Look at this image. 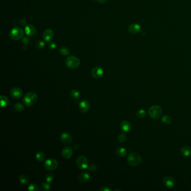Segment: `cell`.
<instances>
[{
  "label": "cell",
  "instance_id": "cell-29",
  "mask_svg": "<svg viewBox=\"0 0 191 191\" xmlns=\"http://www.w3.org/2000/svg\"><path fill=\"white\" fill-rule=\"evenodd\" d=\"M35 158L38 162H41L44 161V160L45 159V155L42 152H39L36 154Z\"/></svg>",
  "mask_w": 191,
  "mask_h": 191
},
{
  "label": "cell",
  "instance_id": "cell-7",
  "mask_svg": "<svg viewBox=\"0 0 191 191\" xmlns=\"http://www.w3.org/2000/svg\"><path fill=\"white\" fill-rule=\"evenodd\" d=\"M76 164L77 166L81 169H86L89 167L88 160L87 158L83 156H80L77 158Z\"/></svg>",
  "mask_w": 191,
  "mask_h": 191
},
{
  "label": "cell",
  "instance_id": "cell-21",
  "mask_svg": "<svg viewBox=\"0 0 191 191\" xmlns=\"http://www.w3.org/2000/svg\"><path fill=\"white\" fill-rule=\"evenodd\" d=\"M0 99H1V108H5L9 104V99L6 96H1Z\"/></svg>",
  "mask_w": 191,
  "mask_h": 191
},
{
  "label": "cell",
  "instance_id": "cell-32",
  "mask_svg": "<svg viewBox=\"0 0 191 191\" xmlns=\"http://www.w3.org/2000/svg\"><path fill=\"white\" fill-rule=\"evenodd\" d=\"M28 190L30 191H38L39 190L38 186L35 184H31L28 187Z\"/></svg>",
  "mask_w": 191,
  "mask_h": 191
},
{
  "label": "cell",
  "instance_id": "cell-1",
  "mask_svg": "<svg viewBox=\"0 0 191 191\" xmlns=\"http://www.w3.org/2000/svg\"><path fill=\"white\" fill-rule=\"evenodd\" d=\"M37 94L33 91H30L27 93L23 97V101L25 106L31 107L37 102Z\"/></svg>",
  "mask_w": 191,
  "mask_h": 191
},
{
  "label": "cell",
  "instance_id": "cell-13",
  "mask_svg": "<svg viewBox=\"0 0 191 191\" xmlns=\"http://www.w3.org/2000/svg\"><path fill=\"white\" fill-rule=\"evenodd\" d=\"M24 30L26 34L29 37L34 36L37 31L35 27L31 24H28L27 25H26Z\"/></svg>",
  "mask_w": 191,
  "mask_h": 191
},
{
  "label": "cell",
  "instance_id": "cell-37",
  "mask_svg": "<svg viewBox=\"0 0 191 191\" xmlns=\"http://www.w3.org/2000/svg\"><path fill=\"white\" fill-rule=\"evenodd\" d=\"M96 1H97L99 3H106V2H107L108 0H96Z\"/></svg>",
  "mask_w": 191,
  "mask_h": 191
},
{
  "label": "cell",
  "instance_id": "cell-3",
  "mask_svg": "<svg viewBox=\"0 0 191 191\" xmlns=\"http://www.w3.org/2000/svg\"><path fill=\"white\" fill-rule=\"evenodd\" d=\"M65 63L68 68L75 69L80 66V61L77 57L74 55H69L66 59Z\"/></svg>",
  "mask_w": 191,
  "mask_h": 191
},
{
  "label": "cell",
  "instance_id": "cell-26",
  "mask_svg": "<svg viewBox=\"0 0 191 191\" xmlns=\"http://www.w3.org/2000/svg\"><path fill=\"white\" fill-rule=\"evenodd\" d=\"M146 115V112L144 109H139L136 112V116L139 118H144Z\"/></svg>",
  "mask_w": 191,
  "mask_h": 191
},
{
  "label": "cell",
  "instance_id": "cell-36",
  "mask_svg": "<svg viewBox=\"0 0 191 191\" xmlns=\"http://www.w3.org/2000/svg\"><path fill=\"white\" fill-rule=\"evenodd\" d=\"M100 191H110V189L108 188V187H106V186H104V187H102V188H100L99 190Z\"/></svg>",
  "mask_w": 191,
  "mask_h": 191
},
{
  "label": "cell",
  "instance_id": "cell-5",
  "mask_svg": "<svg viewBox=\"0 0 191 191\" xmlns=\"http://www.w3.org/2000/svg\"><path fill=\"white\" fill-rule=\"evenodd\" d=\"M142 159L139 154L133 152L129 154L127 158V162L132 166H137L141 163Z\"/></svg>",
  "mask_w": 191,
  "mask_h": 191
},
{
  "label": "cell",
  "instance_id": "cell-34",
  "mask_svg": "<svg viewBox=\"0 0 191 191\" xmlns=\"http://www.w3.org/2000/svg\"><path fill=\"white\" fill-rule=\"evenodd\" d=\"M49 48L51 50V51H54L56 47H57V45H56V44L55 43V42H50L49 43V46H48Z\"/></svg>",
  "mask_w": 191,
  "mask_h": 191
},
{
  "label": "cell",
  "instance_id": "cell-33",
  "mask_svg": "<svg viewBox=\"0 0 191 191\" xmlns=\"http://www.w3.org/2000/svg\"><path fill=\"white\" fill-rule=\"evenodd\" d=\"M118 140L119 142L121 143H123L124 142H125L126 140H127V136L126 134H124V133L120 134L118 136Z\"/></svg>",
  "mask_w": 191,
  "mask_h": 191
},
{
  "label": "cell",
  "instance_id": "cell-11",
  "mask_svg": "<svg viewBox=\"0 0 191 191\" xmlns=\"http://www.w3.org/2000/svg\"><path fill=\"white\" fill-rule=\"evenodd\" d=\"M79 108L82 113H86L90 109V104L88 100L82 99L79 103Z\"/></svg>",
  "mask_w": 191,
  "mask_h": 191
},
{
  "label": "cell",
  "instance_id": "cell-22",
  "mask_svg": "<svg viewBox=\"0 0 191 191\" xmlns=\"http://www.w3.org/2000/svg\"><path fill=\"white\" fill-rule=\"evenodd\" d=\"M59 52L60 53V55H63V56H66V55H67L69 54L70 52H69V50L68 49V48H66V47H61L59 49Z\"/></svg>",
  "mask_w": 191,
  "mask_h": 191
},
{
  "label": "cell",
  "instance_id": "cell-19",
  "mask_svg": "<svg viewBox=\"0 0 191 191\" xmlns=\"http://www.w3.org/2000/svg\"><path fill=\"white\" fill-rule=\"evenodd\" d=\"M116 153L119 157L123 158V157H125L126 155H127V151L125 148H122V147H119L116 149Z\"/></svg>",
  "mask_w": 191,
  "mask_h": 191
},
{
  "label": "cell",
  "instance_id": "cell-27",
  "mask_svg": "<svg viewBox=\"0 0 191 191\" xmlns=\"http://www.w3.org/2000/svg\"><path fill=\"white\" fill-rule=\"evenodd\" d=\"M54 179H55V175H54V174H53L52 173H48L45 177V181L49 183H52L53 182V180H54Z\"/></svg>",
  "mask_w": 191,
  "mask_h": 191
},
{
  "label": "cell",
  "instance_id": "cell-10",
  "mask_svg": "<svg viewBox=\"0 0 191 191\" xmlns=\"http://www.w3.org/2000/svg\"><path fill=\"white\" fill-rule=\"evenodd\" d=\"M91 75L93 77L96 79H99L102 78L104 75V71L100 67H96L93 68L91 71Z\"/></svg>",
  "mask_w": 191,
  "mask_h": 191
},
{
  "label": "cell",
  "instance_id": "cell-14",
  "mask_svg": "<svg viewBox=\"0 0 191 191\" xmlns=\"http://www.w3.org/2000/svg\"><path fill=\"white\" fill-rule=\"evenodd\" d=\"M61 140L62 142L66 145L70 144L72 141L71 136L67 132H63L61 135Z\"/></svg>",
  "mask_w": 191,
  "mask_h": 191
},
{
  "label": "cell",
  "instance_id": "cell-8",
  "mask_svg": "<svg viewBox=\"0 0 191 191\" xmlns=\"http://www.w3.org/2000/svg\"><path fill=\"white\" fill-rule=\"evenodd\" d=\"M163 182L164 186L169 188H172L176 185V179L170 176H166L164 177Z\"/></svg>",
  "mask_w": 191,
  "mask_h": 191
},
{
  "label": "cell",
  "instance_id": "cell-38",
  "mask_svg": "<svg viewBox=\"0 0 191 191\" xmlns=\"http://www.w3.org/2000/svg\"><path fill=\"white\" fill-rule=\"evenodd\" d=\"M114 191H120V190H114Z\"/></svg>",
  "mask_w": 191,
  "mask_h": 191
},
{
  "label": "cell",
  "instance_id": "cell-9",
  "mask_svg": "<svg viewBox=\"0 0 191 191\" xmlns=\"http://www.w3.org/2000/svg\"><path fill=\"white\" fill-rule=\"evenodd\" d=\"M43 39L44 41L50 43L53 41L54 38V33L53 31L51 29H47L44 30L43 33Z\"/></svg>",
  "mask_w": 191,
  "mask_h": 191
},
{
  "label": "cell",
  "instance_id": "cell-4",
  "mask_svg": "<svg viewBox=\"0 0 191 191\" xmlns=\"http://www.w3.org/2000/svg\"><path fill=\"white\" fill-rule=\"evenodd\" d=\"M148 113L151 118L157 120L161 117L163 113V109L159 106H152L149 109Z\"/></svg>",
  "mask_w": 191,
  "mask_h": 191
},
{
  "label": "cell",
  "instance_id": "cell-35",
  "mask_svg": "<svg viewBox=\"0 0 191 191\" xmlns=\"http://www.w3.org/2000/svg\"><path fill=\"white\" fill-rule=\"evenodd\" d=\"M89 169L91 171H96V169H97V166L95 164H90V165L89 166Z\"/></svg>",
  "mask_w": 191,
  "mask_h": 191
},
{
  "label": "cell",
  "instance_id": "cell-31",
  "mask_svg": "<svg viewBox=\"0 0 191 191\" xmlns=\"http://www.w3.org/2000/svg\"><path fill=\"white\" fill-rule=\"evenodd\" d=\"M45 42L43 41L39 40L36 41L35 43V46L38 49H43L45 47Z\"/></svg>",
  "mask_w": 191,
  "mask_h": 191
},
{
  "label": "cell",
  "instance_id": "cell-25",
  "mask_svg": "<svg viewBox=\"0 0 191 191\" xmlns=\"http://www.w3.org/2000/svg\"><path fill=\"white\" fill-rule=\"evenodd\" d=\"M71 96L72 98L75 100H78L80 98V93L76 90H72L71 91Z\"/></svg>",
  "mask_w": 191,
  "mask_h": 191
},
{
  "label": "cell",
  "instance_id": "cell-28",
  "mask_svg": "<svg viewBox=\"0 0 191 191\" xmlns=\"http://www.w3.org/2000/svg\"><path fill=\"white\" fill-rule=\"evenodd\" d=\"M41 190L43 191H48L51 190V186L48 182H43L41 184Z\"/></svg>",
  "mask_w": 191,
  "mask_h": 191
},
{
  "label": "cell",
  "instance_id": "cell-30",
  "mask_svg": "<svg viewBox=\"0 0 191 191\" xmlns=\"http://www.w3.org/2000/svg\"><path fill=\"white\" fill-rule=\"evenodd\" d=\"M14 109L17 112H21L23 111L24 109H25L24 106L20 103H17L14 105Z\"/></svg>",
  "mask_w": 191,
  "mask_h": 191
},
{
  "label": "cell",
  "instance_id": "cell-2",
  "mask_svg": "<svg viewBox=\"0 0 191 191\" xmlns=\"http://www.w3.org/2000/svg\"><path fill=\"white\" fill-rule=\"evenodd\" d=\"M24 36V31L20 27L13 28L9 33V37L13 41H19L23 38Z\"/></svg>",
  "mask_w": 191,
  "mask_h": 191
},
{
  "label": "cell",
  "instance_id": "cell-12",
  "mask_svg": "<svg viewBox=\"0 0 191 191\" xmlns=\"http://www.w3.org/2000/svg\"><path fill=\"white\" fill-rule=\"evenodd\" d=\"M11 96L15 99H20L23 96V90L19 87H13L10 91Z\"/></svg>",
  "mask_w": 191,
  "mask_h": 191
},
{
  "label": "cell",
  "instance_id": "cell-23",
  "mask_svg": "<svg viewBox=\"0 0 191 191\" xmlns=\"http://www.w3.org/2000/svg\"><path fill=\"white\" fill-rule=\"evenodd\" d=\"M172 119L170 117V116L167 114H165L164 116H163L162 119V122L165 124H169L172 122Z\"/></svg>",
  "mask_w": 191,
  "mask_h": 191
},
{
  "label": "cell",
  "instance_id": "cell-16",
  "mask_svg": "<svg viewBox=\"0 0 191 191\" xmlns=\"http://www.w3.org/2000/svg\"><path fill=\"white\" fill-rule=\"evenodd\" d=\"M141 27L139 24H136V23H132L131 25H130L128 29L130 33L135 34L138 33V32H140V31L141 30Z\"/></svg>",
  "mask_w": 191,
  "mask_h": 191
},
{
  "label": "cell",
  "instance_id": "cell-6",
  "mask_svg": "<svg viewBox=\"0 0 191 191\" xmlns=\"http://www.w3.org/2000/svg\"><path fill=\"white\" fill-rule=\"evenodd\" d=\"M58 162L53 159H49L44 163L45 168L49 171L55 170L58 167Z\"/></svg>",
  "mask_w": 191,
  "mask_h": 191
},
{
  "label": "cell",
  "instance_id": "cell-15",
  "mask_svg": "<svg viewBox=\"0 0 191 191\" xmlns=\"http://www.w3.org/2000/svg\"><path fill=\"white\" fill-rule=\"evenodd\" d=\"M73 154V151L71 148L69 146L65 147L62 150V155L65 159L70 158Z\"/></svg>",
  "mask_w": 191,
  "mask_h": 191
},
{
  "label": "cell",
  "instance_id": "cell-24",
  "mask_svg": "<svg viewBox=\"0 0 191 191\" xmlns=\"http://www.w3.org/2000/svg\"><path fill=\"white\" fill-rule=\"evenodd\" d=\"M19 182H20L21 184H24V185H26L29 182V180L28 179L27 176H25V175H21V176H20V177L19 178Z\"/></svg>",
  "mask_w": 191,
  "mask_h": 191
},
{
  "label": "cell",
  "instance_id": "cell-17",
  "mask_svg": "<svg viewBox=\"0 0 191 191\" xmlns=\"http://www.w3.org/2000/svg\"><path fill=\"white\" fill-rule=\"evenodd\" d=\"M120 127L122 131L124 132H129L131 129V124L130 122L127 120L122 121L120 124Z\"/></svg>",
  "mask_w": 191,
  "mask_h": 191
},
{
  "label": "cell",
  "instance_id": "cell-18",
  "mask_svg": "<svg viewBox=\"0 0 191 191\" xmlns=\"http://www.w3.org/2000/svg\"><path fill=\"white\" fill-rule=\"evenodd\" d=\"M90 174L87 172H83L79 177V180L81 183H86L90 179Z\"/></svg>",
  "mask_w": 191,
  "mask_h": 191
},
{
  "label": "cell",
  "instance_id": "cell-20",
  "mask_svg": "<svg viewBox=\"0 0 191 191\" xmlns=\"http://www.w3.org/2000/svg\"><path fill=\"white\" fill-rule=\"evenodd\" d=\"M181 153L185 157H188L191 155V148L189 146H184L181 149Z\"/></svg>",
  "mask_w": 191,
  "mask_h": 191
}]
</instances>
